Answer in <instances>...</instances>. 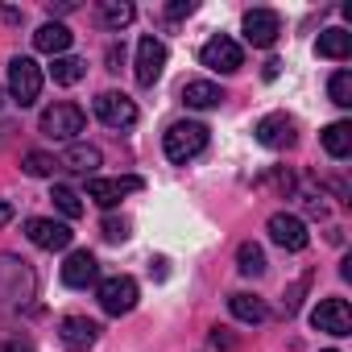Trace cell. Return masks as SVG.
<instances>
[{
    "instance_id": "cell-23",
    "label": "cell",
    "mask_w": 352,
    "mask_h": 352,
    "mask_svg": "<svg viewBox=\"0 0 352 352\" xmlns=\"http://www.w3.org/2000/svg\"><path fill=\"white\" fill-rule=\"evenodd\" d=\"M133 17H137V9L129 5V0H104V5H100V21L108 30H124Z\"/></svg>"
},
{
    "instance_id": "cell-25",
    "label": "cell",
    "mask_w": 352,
    "mask_h": 352,
    "mask_svg": "<svg viewBox=\"0 0 352 352\" xmlns=\"http://www.w3.org/2000/svg\"><path fill=\"white\" fill-rule=\"evenodd\" d=\"M50 199H54V208H58L67 220H79V216H83V199H79L71 187H63V183H58V187L50 191Z\"/></svg>"
},
{
    "instance_id": "cell-30",
    "label": "cell",
    "mask_w": 352,
    "mask_h": 352,
    "mask_svg": "<svg viewBox=\"0 0 352 352\" xmlns=\"http://www.w3.org/2000/svg\"><path fill=\"white\" fill-rule=\"evenodd\" d=\"M191 9H195V5H191V0H174V5L166 9V17H170V21H179V17H187Z\"/></svg>"
},
{
    "instance_id": "cell-26",
    "label": "cell",
    "mask_w": 352,
    "mask_h": 352,
    "mask_svg": "<svg viewBox=\"0 0 352 352\" xmlns=\"http://www.w3.org/2000/svg\"><path fill=\"white\" fill-rule=\"evenodd\" d=\"M327 96H331V104L348 108L352 104V71H336L331 83H327Z\"/></svg>"
},
{
    "instance_id": "cell-28",
    "label": "cell",
    "mask_w": 352,
    "mask_h": 352,
    "mask_svg": "<svg viewBox=\"0 0 352 352\" xmlns=\"http://www.w3.org/2000/svg\"><path fill=\"white\" fill-rule=\"evenodd\" d=\"M100 232H104V241H112V245H120V241H129V232H133V224H129L124 216H120V220H116V216H108Z\"/></svg>"
},
{
    "instance_id": "cell-19",
    "label": "cell",
    "mask_w": 352,
    "mask_h": 352,
    "mask_svg": "<svg viewBox=\"0 0 352 352\" xmlns=\"http://www.w3.org/2000/svg\"><path fill=\"white\" fill-rule=\"evenodd\" d=\"M319 141H323V149H327L331 157H348V153H352V124H348V120H336V124H327V129L319 133Z\"/></svg>"
},
{
    "instance_id": "cell-16",
    "label": "cell",
    "mask_w": 352,
    "mask_h": 352,
    "mask_svg": "<svg viewBox=\"0 0 352 352\" xmlns=\"http://www.w3.org/2000/svg\"><path fill=\"white\" fill-rule=\"evenodd\" d=\"M71 38H75V34H71L63 21H46V25L34 34V46H38L42 54H50V58H58V54L71 50Z\"/></svg>"
},
{
    "instance_id": "cell-7",
    "label": "cell",
    "mask_w": 352,
    "mask_h": 352,
    "mask_svg": "<svg viewBox=\"0 0 352 352\" xmlns=\"http://www.w3.org/2000/svg\"><path fill=\"white\" fill-rule=\"evenodd\" d=\"M270 241L282 245L286 253H302V249L311 245V232H307V224H302L298 216L278 212V216H270Z\"/></svg>"
},
{
    "instance_id": "cell-24",
    "label": "cell",
    "mask_w": 352,
    "mask_h": 352,
    "mask_svg": "<svg viewBox=\"0 0 352 352\" xmlns=\"http://www.w3.org/2000/svg\"><path fill=\"white\" fill-rule=\"evenodd\" d=\"M236 270H241L245 278H257V274H265V253H261V245L245 241V245L236 249Z\"/></svg>"
},
{
    "instance_id": "cell-1",
    "label": "cell",
    "mask_w": 352,
    "mask_h": 352,
    "mask_svg": "<svg viewBox=\"0 0 352 352\" xmlns=\"http://www.w3.org/2000/svg\"><path fill=\"white\" fill-rule=\"evenodd\" d=\"M204 149H208V124H199V120H174L166 129V157L174 166L195 162Z\"/></svg>"
},
{
    "instance_id": "cell-2",
    "label": "cell",
    "mask_w": 352,
    "mask_h": 352,
    "mask_svg": "<svg viewBox=\"0 0 352 352\" xmlns=\"http://www.w3.org/2000/svg\"><path fill=\"white\" fill-rule=\"evenodd\" d=\"M9 96H13V104H21V108L38 104V96H42V67H38L34 58L17 54V58L9 63Z\"/></svg>"
},
{
    "instance_id": "cell-21",
    "label": "cell",
    "mask_w": 352,
    "mask_h": 352,
    "mask_svg": "<svg viewBox=\"0 0 352 352\" xmlns=\"http://www.w3.org/2000/svg\"><path fill=\"white\" fill-rule=\"evenodd\" d=\"M348 50H352V34L348 30H323L319 42H315L319 58H348Z\"/></svg>"
},
{
    "instance_id": "cell-9",
    "label": "cell",
    "mask_w": 352,
    "mask_h": 352,
    "mask_svg": "<svg viewBox=\"0 0 352 352\" xmlns=\"http://www.w3.org/2000/svg\"><path fill=\"white\" fill-rule=\"evenodd\" d=\"M311 323L315 331H327V336H348L352 331V311L344 298H323L315 311H311Z\"/></svg>"
},
{
    "instance_id": "cell-31",
    "label": "cell",
    "mask_w": 352,
    "mask_h": 352,
    "mask_svg": "<svg viewBox=\"0 0 352 352\" xmlns=\"http://www.w3.org/2000/svg\"><path fill=\"white\" fill-rule=\"evenodd\" d=\"M13 220V204H5V199H0V228H5Z\"/></svg>"
},
{
    "instance_id": "cell-13",
    "label": "cell",
    "mask_w": 352,
    "mask_h": 352,
    "mask_svg": "<svg viewBox=\"0 0 352 352\" xmlns=\"http://www.w3.org/2000/svg\"><path fill=\"white\" fill-rule=\"evenodd\" d=\"M253 133H257V141H261L265 149H290V145H294V120H290L286 112H270V116H261Z\"/></svg>"
},
{
    "instance_id": "cell-5",
    "label": "cell",
    "mask_w": 352,
    "mask_h": 352,
    "mask_svg": "<svg viewBox=\"0 0 352 352\" xmlns=\"http://www.w3.org/2000/svg\"><path fill=\"white\" fill-rule=\"evenodd\" d=\"M100 307L108 315H129L137 307V282L129 274H116V278H104L100 282Z\"/></svg>"
},
{
    "instance_id": "cell-4",
    "label": "cell",
    "mask_w": 352,
    "mask_h": 352,
    "mask_svg": "<svg viewBox=\"0 0 352 352\" xmlns=\"http://www.w3.org/2000/svg\"><path fill=\"white\" fill-rule=\"evenodd\" d=\"M199 63H204L208 71H216V75H232V71H241L245 54H241V46H236L232 38L216 34L212 42H204V50H199Z\"/></svg>"
},
{
    "instance_id": "cell-10",
    "label": "cell",
    "mask_w": 352,
    "mask_h": 352,
    "mask_svg": "<svg viewBox=\"0 0 352 352\" xmlns=\"http://www.w3.org/2000/svg\"><path fill=\"white\" fill-rule=\"evenodd\" d=\"M58 340H63L67 352H87V348L100 340V323L87 319V315H67V319L58 323Z\"/></svg>"
},
{
    "instance_id": "cell-22",
    "label": "cell",
    "mask_w": 352,
    "mask_h": 352,
    "mask_svg": "<svg viewBox=\"0 0 352 352\" xmlns=\"http://www.w3.org/2000/svg\"><path fill=\"white\" fill-rule=\"evenodd\" d=\"M228 311H232L241 323H261V319L270 315L265 302H261L257 294H232V298H228Z\"/></svg>"
},
{
    "instance_id": "cell-6",
    "label": "cell",
    "mask_w": 352,
    "mask_h": 352,
    "mask_svg": "<svg viewBox=\"0 0 352 352\" xmlns=\"http://www.w3.org/2000/svg\"><path fill=\"white\" fill-rule=\"evenodd\" d=\"M145 183L137 179V174H116V179H91L87 183V199L91 204H100V208H116L124 195H133V191H141Z\"/></svg>"
},
{
    "instance_id": "cell-17",
    "label": "cell",
    "mask_w": 352,
    "mask_h": 352,
    "mask_svg": "<svg viewBox=\"0 0 352 352\" xmlns=\"http://www.w3.org/2000/svg\"><path fill=\"white\" fill-rule=\"evenodd\" d=\"M183 104L187 108H216V104H224V91L208 79H191V83H183Z\"/></svg>"
},
{
    "instance_id": "cell-20",
    "label": "cell",
    "mask_w": 352,
    "mask_h": 352,
    "mask_svg": "<svg viewBox=\"0 0 352 352\" xmlns=\"http://www.w3.org/2000/svg\"><path fill=\"white\" fill-rule=\"evenodd\" d=\"M100 149L96 145H71L67 153H63V162L58 166H67V170H75V174H96L100 170Z\"/></svg>"
},
{
    "instance_id": "cell-34",
    "label": "cell",
    "mask_w": 352,
    "mask_h": 352,
    "mask_svg": "<svg viewBox=\"0 0 352 352\" xmlns=\"http://www.w3.org/2000/svg\"><path fill=\"white\" fill-rule=\"evenodd\" d=\"M0 108H5V91H0Z\"/></svg>"
},
{
    "instance_id": "cell-3",
    "label": "cell",
    "mask_w": 352,
    "mask_h": 352,
    "mask_svg": "<svg viewBox=\"0 0 352 352\" xmlns=\"http://www.w3.org/2000/svg\"><path fill=\"white\" fill-rule=\"evenodd\" d=\"M83 124H87V116H83L79 104H54V108L42 112V133L50 141H75L83 133Z\"/></svg>"
},
{
    "instance_id": "cell-27",
    "label": "cell",
    "mask_w": 352,
    "mask_h": 352,
    "mask_svg": "<svg viewBox=\"0 0 352 352\" xmlns=\"http://www.w3.org/2000/svg\"><path fill=\"white\" fill-rule=\"evenodd\" d=\"M54 157L50 153H42V149H34V153H25V174H34V179H46V174H54Z\"/></svg>"
},
{
    "instance_id": "cell-8",
    "label": "cell",
    "mask_w": 352,
    "mask_h": 352,
    "mask_svg": "<svg viewBox=\"0 0 352 352\" xmlns=\"http://www.w3.org/2000/svg\"><path fill=\"white\" fill-rule=\"evenodd\" d=\"M96 116L108 124V129H129L137 120V104L124 96V91H100L96 96Z\"/></svg>"
},
{
    "instance_id": "cell-33",
    "label": "cell",
    "mask_w": 352,
    "mask_h": 352,
    "mask_svg": "<svg viewBox=\"0 0 352 352\" xmlns=\"http://www.w3.org/2000/svg\"><path fill=\"white\" fill-rule=\"evenodd\" d=\"M0 352H30L25 344H17V340H9V344H0Z\"/></svg>"
},
{
    "instance_id": "cell-29",
    "label": "cell",
    "mask_w": 352,
    "mask_h": 352,
    "mask_svg": "<svg viewBox=\"0 0 352 352\" xmlns=\"http://www.w3.org/2000/svg\"><path fill=\"white\" fill-rule=\"evenodd\" d=\"M302 290H307V278H298V282L286 290V315H290V311H298V294H302Z\"/></svg>"
},
{
    "instance_id": "cell-15",
    "label": "cell",
    "mask_w": 352,
    "mask_h": 352,
    "mask_svg": "<svg viewBox=\"0 0 352 352\" xmlns=\"http://www.w3.org/2000/svg\"><path fill=\"white\" fill-rule=\"evenodd\" d=\"M96 274H100V261H96L87 249H79V253H71V257L63 261V286H71V290L91 286V282H96Z\"/></svg>"
},
{
    "instance_id": "cell-32",
    "label": "cell",
    "mask_w": 352,
    "mask_h": 352,
    "mask_svg": "<svg viewBox=\"0 0 352 352\" xmlns=\"http://www.w3.org/2000/svg\"><path fill=\"white\" fill-rule=\"evenodd\" d=\"M278 71H282V63H278V58H270V63H265V79H278Z\"/></svg>"
},
{
    "instance_id": "cell-12",
    "label": "cell",
    "mask_w": 352,
    "mask_h": 352,
    "mask_svg": "<svg viewBox=\"0 0 352 352\" xmlns=\"http://www.w3.org/2000/svg\"><path fill=\"white\" fill-rule=\"evenodd\" d=\"M282 34V21L274 9H249L245 13V42L249 46H274Z\"/></svg>"
},
{
    "instance_id": "cell-18",
    "label": "cell",
    "mask_w": 352,
    "mask_h": 352,
    "mask_svg": "<svg viewBox=\"0 0 352 352\" xmlns=\"http://www.w3.org/2000/svg\"><path fill=\"white\" fill-rule=\"evenodd\" d=\"M83 75H87V63L75 58V54H58V58L50 63V79H54L58 87H75Z\"/></svg>"
},
{
    "instance_id": "cell-11",
    "label": "cell",
    "mask_w": 352,
    "mask_h": 352,
    "mask_svg": "<svg viewBox=\"0 0 352 352\" xmlns=\"http://www.w3.org/2000/svg\"><path fill=\"white\" fill-rule=\"evenodd\" d=\"M166 71V46L157 38H141L137 42V83L141 87H153Z\"/></svg>"
},
{
    "instance_id": "cell-35",
    "label": "cell",
    "mask_w": 352,
    "mask_h": 352,
    "mask_svg": "<svg viewBox=\"0 0 352 352\" xmlns=\"http://www.w3.org/2000/svg\"><path fill=\"white\" fill-rule=\"evenodd\" d=\"M327 352H336V348H327Z\"/></svg>"
},
{
    "instance_id": "cell-14",
    "label": "cell",
    "mask_w": 352,
    "mask_h": 352,
    "mask_svg": "<svg viewBox=\"0 0 352 352\" xmlns=\"http://www.w3.org/2000/svg\"><path fill=\"white\" fill-rule=\"evenodd\" d=\"M25 236L38 245V249H67L71 245V228L63 224V220H30L25 224Z\"/></svg>"
}]
</instances>
